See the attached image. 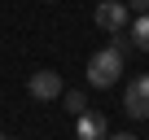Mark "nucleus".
Returning <instances> with one entry per match:
<instances>
[{"label": "nucleus", "instance_id": "obj_6", "mask_svg": "<svg viewBox=\"0 0 149 140\" xmlns=\"http://www.w3.org/2000/svg\"><path fill=\"white\" fill-rule=\"evenodd\" d=\"M132 44H136L140 53H149V13H136V22H132Z\"/></svg>", "mask_w": 149, "mask_h": 140}, {"label": "nucleus", "instance_id": "obj_5", "mask_svg": "<svg viewBox=\"0 0 149 140\" xmlns=\"http://www.w3.org/2000/svg\"><path fill=\"white\" fill-rule=\"evenodd\" d=\"M105 136H110V127H105V118H101V114L84 110L79 118H74V140H105Z\"/></svg>", "mask_w": 149, "mask_h": 140}, {"label": "nucleus", "instance_id": "obj_4", "mask_svg": "<svg viewBox=\"0 0 149 140\" xmlns=\"http://www.w3.org/2000/svg\"><path fill=\"white\" fill-rule=\"evenodd\" d=\"M26 92L35 96V101H61V75L57 70H35V75L26 79Z\"/></svg>", "mask_w": 149, "mask_h": 140}, {"label": "nucleus", "instance_id": "obj_3", "mask_svg": "<svg viewBox=\"0 0 149 140\" xmlns=\"http://www.w3.org/2000/svg\"><path fill=\"white\" fill-rule=\"evenodd\" d=\"M97 26L101 31H110V35H118L123 26H127V18H132V9L123 5V0H97Z\"/></svg>", "mask_w": 149, "mask_h": 140}, {"label": "nucleus", "instance_id": "obj_9", "mask_svg": "<svg viewBox=\"0 0 149 140\" xmlns=\"http://www.w3.org/2000/svg\"><path fill=\"white\" fill-rule=\"evenodd\" d=\"M105 140H136L132 131H118V136H105Z\"/></svg>", "mask_w": 149, "mask_h": 140}, {"label": "nucleus", "instance_id": "obj_1", "mask_svg": "<svg viewBox=\"0 0 149 140\" xmlns=\"http://www.w3.org/2000/svg\"><path fill=\"white\" fill-rule=\"evenodd\" d=\"M88 83L92 88H110V83H118V75H123V53L110 44V48H101V53H92L88 57Z\"/></svg>", "mask_w": 149, "mask_h": 140}, {"label": "nucleus", "instance_id": "obj_8", "mask_svg": "<svg viewBox=\"0 0 149 140\" xmlns=\"http://www.w3.org/2000/svg\"><path fill=\"white\" fill-rule=\"evenodd\" d=\"M127 9H136V13H149V0H132Z\"/></svg>", "mask_w": 149, "mask_h": 140}, {"label": "nucleus", "instance_id": "obj_2", "mask_svg": "<svg viewBox=\"0 0 149 140\" xmlns=\"http://www.w3.org/2000/svg\"><path fill=\"white\" fill-rule=\"evenodd\" d=\"M123 114L127 118H149V75H136L127 88H123Z\"/></svg>", "mask_w": 149, "mask_h": 140}, {"label": "nucleus", "instance_id": "obj_7", "mask_svg": "<svg viewBox=\"0 0 149 140\" xmlns=\"http://www.w3.org/2000/svg\"><path fill=\"white\" fill-rule=\"evenodd\" d=\"M61 105H66V110H70V114H74V118H79V114H84V110H88V96H84V92H79V88H74V92H61Z\"/></svg>", "mask_w": 149, "mask_h": 140}, {"label": "nucleus", "instance_id": "obj_10", "mask_svg": "<svg viewBox=\"0 0 149 140\" xmlns=\"http://www.w3.org/2000/svg\"><path fill=\"white\" fill-rule=\"evenodd\" d=\"M0 140H9V136H5V131H0Z\"/></svg>", "mask_w": 149, "mask_h": 140}]
</instances>
